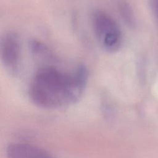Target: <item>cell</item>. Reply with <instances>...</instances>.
Instances as JSON below:
<instances>
[{"instance_id":"cell-6","label":"cell","mask_w":158,"mask_h":158,"mask_svg":"<svg viewBox=\"0 0 158 158\" xmlns=\"http://www.w3.org/2000/svg\"><path fill=\"white\" fill-rule=\"evenodd\" d=\"M29 46L31 51L35 54H43L47 50L46 47L43 43L35 40H31L29 42Z\"/></svg>"},{"instance_id":"cell-3","label":"cell","mask_w":158,"mask_h":158,"mask_svg":"<svg viewBox=\"0 0 158 158\" xmlns=\"http://www.w3.org/2000/svg\"><path fill=\"white\" fill-rule=\"evenodd\" d=\"M20 54V43L18 35L12 31L6 33L1 43V58L4 66L14 70L17 67Z\"/></svg>"},{"instance_id":"cell-1","label":"cell","mask_w":158,"mask_h":158,"mask_svg":"<svg viewBox=\"0 0 158 158\" xmlns=\"http://www.w3.org/2000/svg\"><path fill=\"white\" fill-rule=\"evenodd\" d=\"M88 78L87 69L79 65L69 74L52 67L40 69L30 86L29 95L34 104L47 109L72 104L81 96Z\"/></svg>"},{"instance_id":"cell-2","label":"cell","mask_w":158,"mask_h":158,"mask_svg":"<svg viewBox=\"0 0 158 158\" xmlns=\"http://www.w3.org/2000/svg\"><path fill=\"white\" fill-rule=\"evenodd\" d=\"M92 23L96 36L100 44L106 51H116L120 46L122 35L116 22L101 10L94 11Z\"/></svg>"},{"instance_id":"cell-7","label":"cell","mask_w":158,"mask_h":158,"mask_svg":"<svg viewBox=\"0 0 158 158\" xmlns=\"http://www.w3.org/2000/svg\"><path fill=\"white\" fill-rule=\"evenodd\" d=\"M152 8L158 22V0H152Z\"/></svg>"},{"instance_id":"cell-5","label":"cell","mask_w":158,"mask_h":158,"mask_svg":"<svg viewBox=\"0 0 158 158\" xmlns=\"http://www.w3.org/2000/svg\"><path fill=\"white\" fill-rule=\"evenodd\" d=\"M118 7L120 14L125 23L130 28L135 27V18L130 4L125 0H118Z\"/></svg>"},{"instance_id":"cell-4","label":"cell","mask_w":158,"mask_h":158,"mask_svg":"<svg viewBox=\"0 0 158 158\" xmlns=\"http://www.w3.org/2000/svg\"><path fill=\"white\" fill-rule=\"evenodd\" d=\"M7 158H54L46 149L23 143L10 144L6 149Z\"/></svg>"}]
</instances>
